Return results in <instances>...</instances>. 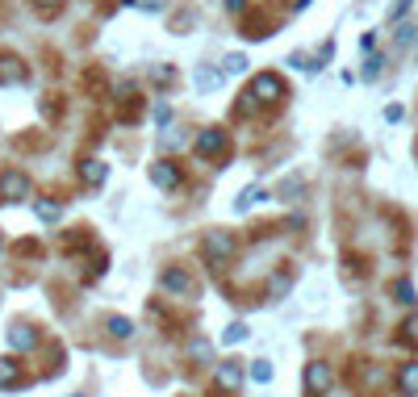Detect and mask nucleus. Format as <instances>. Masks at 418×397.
Returning a JSON list of instances; mask_svg holds the SVG:
<instances>
[{
    "instance_id": "nucleus-1",
    "label": "nucleus",
    "mask_w": 418,
    "mask_h": 397,
    "mask_svg": "<svg viewBox=\"0 0 418 397\" xmlns=\"http://www.w3.org/2000/svg\"><path fill=\"white\" fill-rule=\"evenodd\" d=\"M281 96H285V80H281V75H272V71H264V75H255V80H251L247 100L239 105V113H251L255 105H276Z\"/></svg>"
},
{
    "instance_id": "nucleus-2",
    "label": "nucleus",
    "mask_w": 418,
    "mask_h": 397,
    "mask_svg": "<svg viewBox=\"0 0 418 397\" xmlns=\"http://www.w3.org/2000/svg\"><path fill=\"white\" fill-rule=\"evenodd\" d=\"M234 247H239V243H234V234H226V230H209L205 243H201V251H205V260H209L214 268H222V264L234 255Z\"/></svg>"
},
{
    "instance_id": "nucleus-3",
    "label": "nucleus",
    "mask_w": 418,
    "mask_h": 397,
    "mask_svg": "<svg viewBox=\"0 0 418 397\" xmlns=\"http://www.w3.org/2000/svg\"><path fill=\"white\" fill-rule=\"evenodd\" d=\"M197 155H205V159H222V155H226V130H218V126L201 130V134H197Z\"/></svg>"
},
{
    "instance_id": "nucleus-4",
    "label": "nucleus",
    "mask_w": 418,
    "mask_h": 397,
    "mask_svg": "<svg viewBox=\"0 0 418 397\" xmlns=\"http://www.w3.org/2000/svg\"><path fill=\"white\" fill-rule=\"evenodd\" d=\"M25 197H29V176L4 172L0 176V201H25Z\"/></svg>"
},
{
    "instance_id": "nucleus-5",
    "label": "nucleus",
    "mask_w": 418,
    "mask_h": 397,
    "mask_svg": "<svg viewBox=\"0 0 418 397\" xmlns=\"http://www.w3.org/2000/svg\"><path fill=\"white\" fill-rule=\"evenodd\" d=\"M331 381H335V377H331L327 364H310V368H306V394L310 397H322L331 389Z\"/></svg>"
},
{
    "instance_id": "nucleus-6",
    "label": "nucleus",
    "mask_w": 418,
    "mask_h": 397,
    "mask_svg": "<svg viewBox=\"0 0 418 397\" xmlns=\"http://www.w3.org/2000/svg\"><path fill=\"white\" fill-rule=\"evenodd\" d=\"M159 285H163V293H176V297L193 293V276H188L184 268H167V272L159 276Z\"/></svg>"
},
{
    "instance_id": "nucleus-7",
    "label": "nucleus",
    "mask_w": 418,
    "mask_h": 397,
    "mask_svg": "<svg viewBox=\"0 0 418 397\" xmlns=\"http://www.w3.org/2000/svg\"><path fill=\"white\" fill-rule=\"evenodd\" d=\"M151 180H155V188H163V193H172L176 184H180V172L167 163V159H159V163H151Z\"/></svg>"
},
{
    "instance_id": "nucleus-8",
    "label": "nucleus",
    "mask_w": 418,
    "mask_h": 397,
    "mask_svg": "<svg viewBox=\"0 0 418 397\" xmlns=\"http://www.w3.org/2000/svg\"><path fill=\"white\" fill-rule=\"evenodd\" d=\"M105 176H109V167H105L100 159H84V163H80V180H84L88 188H96V184H105Z\"/></svg>"
},
{
    "instance_id": "nucleus-9",
    "label": "nucleus",
    "mask_w": 418,
    "mask_h": 397,
    "mask_svg": "<svg viewBox=\"0 0 418 397\" xmlns=\"http://www.w3.org/2000/svg\"><path fill=\"white\" fill-rule=\"evenodd\" d=\"M25 80V67L17 54H0V84H21Z\"/></svg>"
},
{
    "instance_id": "nucleus-10",
    "label": "nucleus",
    "mask_w": 418,
    "mask_h": 397,
    "mask_svg": "<svg viewBox=\"0 0 418 397\" xmlns=\"http://www.w3.org/2000/svg\"><path fill=\"white\" fill-rule=\"evenodd\" d=\"M239 381H243V368H239L234 360H226V364L218 368V389H226V394H230V389H239Z\"/></svg>"
},
{
    "instance_id": "nucleus-11",
    "label": "nucleus",
    "mask_w": 418,
    "mask_h": 397,
    "mask_svg": "<svg viewBox=\"0 0 418 397\" xmlns=\"http://www.w3.org/2000/svg\"><path fill=\"white\" fill-rule=\"evenodd\" d=\"M398 389H402V397H418V360H410V364L402 368V377H398Z\"/></svg>"
},
{
    "instance_id": "nucleus-12",
    "label": "nucleus",
    "mask_w": 418,
    "mask_h": 397,
    "mask_svg": "<svg viewBox=\"0 0 418 397\" xmlns=\"http://www.w3.org/2000/svg\"><path fill=\"white\" fill-rule=\"evenodd\" d=\"M21 381V364L17 360H0V389H13Z\"/></svg>"
},
{
    "instance_id": "nucleus-13",
    "label": "nucleus",
    "mask_w": 418,
    "mask_h": 397,
    "mask_svg": "<svg viewBox=\"0 0 418 397\" xmlns=\"http://www.w3.org/2000/svg\"><path fill=\"white\" fill-rule=\"evenodd\" d=\"M8 343H13L17 352H25V347H33V343H38V335H33L29 327H13V335H8Z\"/></svg>"
},
{
    "instance_id": "nucleus-14",
    "label": "nucleus",
    "mask_w": 418,
    "mask_h": 397,
    "mask_svg": "<svg viewBox=\"0 0 418 397\" xmlns=\"http://www.w3.org/2000/svg\"><path fill=\"white\" fill-rule=\"evenodd\" d=\"M38 218H42V222H59V218H63V205H59V201H38Z\"/></svg>"
},
{
    "instance_id": "nucleus-15",
    "label": "nucleus",
    "mask_w": 418,
    "mask_h": 397,
    "mask_svg": "<svg viewBox=\"0 0 418 397\" xmlns=\"http://www.w3.org/2000/svg\"><path fill=\"white\" fill-rule=\"evenodd\" d=\"M109 335H113V339H130V335H134V327H130L126 318H117V314H113V318H109Z\"/></svg>"
},
{
    "instance_id": "nucleus-16",
    "label": "nucleus",
    "mask_w": 418,
    "mask_h": 397,
    "mask_svg": "<svg viewBox=\"0 0 418 397\" xmlns=\"http://www.w3.org/2000/svg\"><path fill=\"white\" fill-rule=\"evenodd\" d=\"M243 67H247V59H243V54H226V59H222V71H226V75H239Z\"/></svg>"
},
{
    "instance_id": "nucleus-17",
    "label": "nucleus",
    "mask_w": 418,
    "mask_h": 397,
    "mask_svg": "<svg viewBox=\"0 0 418 397\" xmlns=\"http://www.w3.org/2000/svg\"><path fill=\"white\" fill-rule=\"evenodd\" d=\"M255 201H264V193H260V188H247V193H243V197H239V201H234V209H239V214H243V209H251V205H255Z\"/></svg>"
},
{
    "instance_id": "nucleus-18",
    "label": "nucleus",
    "mask_w": 418,
    "mask_h": 397,
    "mask_svg": "<svg viewBox=\"0 0 418 397\" xmlns=\"http://www.w3.org/2000/svg\"><path fill=\"white\" fill-rule=\"evenodd\" d=\"M218 80H222V75H218V71H209V67H201V71H197V88H218Z\"/></svg>"
},
{
    "instance_id": "nucleus-19",
    "label": "nucleus",
    "mask_w": 418,
    "mask_h": 397,
    "mask_svg": "<svg viewBox=\"0 0 418 397\" xmlns=\"http://www.w3.org/2000/svg\"><path fill=\"white\" fill-rule=\"evenodd\" d=\"M243 339H247V327H243V322L226 327V335H222V343H243Z\"/></svg>"
},
{
    "instance_id": "nucleus-20",
    "label": "nucleus",
    "mask_w": 418,
    "mask_h": 397,
    "mask_svg": "<svg viewBox=\"0 0 418 397\" xmlns=\"http://www.w3.org/2000/svg\"><path fill=\"white\" fill-rule=\"evenodd\" d=\"M251 377H255L260 385H268V381H272V364H268V360H255V368H251Z\"/></svg>"
},
{
    "instance_id": "nucleus-21",
    "label": "nucleus",
    "mask_w": 418,
    "mask_h": 397,
    "mask_svg": "<svg viewBox=\"0 0 418 397\" xmlns=\"http://www.w3.org/2000/svg\"><path fill=\"white\" fill-rule=\"evenodd\" d=\"M398 301H415V289H410V280H402V285H398Z\"/></svg>"
},
{
    "instance_id": "nucleus-22",
    "label": "nucleus",
    "mask_w": 418,
    "mask_h": 397,
    "mask_svg": "<svg viewBox=\"0 0 418 397\" xmlns=\"http://www.w3.org/2000/svg\"><path fill=\"white\" fill-rule=\"evenodd\" d=\"M33 4H38L42 13H59V8H63V0H33Z\"/></svg>"
},
{
    "instance_id": "nucleus-23",
    "label": "nucleus",
    "mask_w": 418,
    "mask_h": 397,
    "mask_svg": "<svg viewBox=\"0 0 418 397\" xmlns=\"http://www.w3.org/2000/svg\"><path fill=\"white\" fill-rule=\"evenodd\" d=\"M406 8H410V0H398V4H394V13H389V17H402V13H406Z\"/></svg>"
},
{
    "instance_id": "nucleus-24",
    "label": "nucleus",
    "mask_w": 418,
    "mask_h": 397,
    "mask_svg": "<svg viewBox=\"0 0 418 397\" xmlns=\"http://www.w3.org/2000/svg\"><path fill=\"white\" fill-rule=\"evenodd\" d=\"M0 251H4V239H0Z\"/></svg>"
}]
</instances>
